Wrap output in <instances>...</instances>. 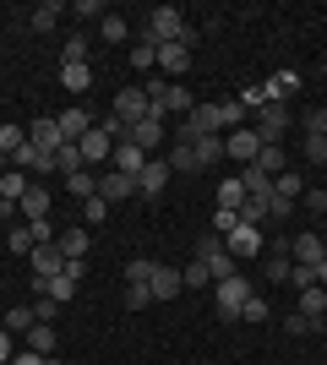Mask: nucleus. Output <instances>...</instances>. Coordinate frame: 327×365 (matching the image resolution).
<instances>
[{
	"label": "nucleus",
	"instance_id": "1",
	"mask_svg": "<svg viewBox=\"0 0 327 365\" xmlns=\"http://www.w3.org/2000/svg\"><path fill=\"white\" fill-rule=\"evenodd\" d=\"M142 38H147L153 49H158V44H197V28L186 22V11H180V6H153V11H147Z\"/></svg>",
	"mask_w": 327,
	"mask_h": 365
},
{
	"label": "nucleus",
	"instance_id": "2",
	"mask_svg": "<svg viewBox=\"0 0 327 365\" xmlns=\"http://www.w3.org/2000/svg\"><path fill=\"white\" fill-rule=\"evenodd\" d=\"M289 125H295V109L289 104H262L256 115H251V131L262 137V148H284Z\"/></svg>",
	"mask_w": 327,
	"mask_h": 365
},
{
	"label": "nucleus",
	"instance_id": "3",
	"mask_svg": "<svg viewBox=\"0 0 327 365\" xmlns=\"http://www.w3.org/2000/svg\"><path fill=\"white\" fill-rule=\"evenodd\" d=\"M251 294H256V289H251V278H240V273H234V278H218V284H213L218 317H224V322H240V311H246Z\"/></svg>",
	"mask_w": 327,
	"mask_h": 365
},
{
	"label": "nucleus",
	"instance_id": "4",
	"mask_svg": "<svg viewBox=\"0 0 327 365\" xmlns=\"http://www.w3.org/2000/svg\"><path fill=\"white\" fill-rule=\"evenodd\" d=\"M224 251H229L234 262H256V257L267 251V235H262L256 224H246V218H240V224L224 235Z\"/></svg>",
	"mask_w": 327,
	"mask_h": 365
},
{
	"label": "nucleus",
	"instance_id": "5",
	"mask_svg": "<svg viewBox=\"0 0 327 365\" xmlns=\"http://www.w3.org/2000/svg\"><path fill=\"white\" fill-rule=\"evenodd\" d=\"M197 262H207L213 284H218V278H234V267H240V262L224 251V235H202V240H197Z\"/></svg>",
	"mask_w": 327,
	"mask_h": 365
},
{
	"label": "nucleus",
	"instance_id": "6",
	"mask_svg": "<svg viewBox=\"0 0 327 365\" xmlns=\"http://www.w3.org/2000/svg\"><path fill=\"white\" fill-rule=\"evenodd\" d=\"M109 115H115L120 125H137V120H147V115H153V98H147L142 88H120V93H115V109H109Z\"/></svg>",
	"mask_w": 327,
	"mask_h": 365
},
{
	"label": "nucleus",
	"instance_id": "7",
	"mask_svg": "<svg viewBox=\"0 0 327 365\" xmlns=\"http://www.w3.org/2000/svg\"><path fill=\"white\" fill-rule=\"evenodd\" d=\"M256 153H262V137H256L251 125H240V131H229V137H224V158H234L240 169L256 164Z\"/></svg>",
	"mask_w": 327,
	"mask_h": 365
},
{
	"label": "nucleus",
	"instance_id": "8",
	"mask_svg": "<svg viewBox=\"0 0 327 365\" xmlns=\"http://www.w3.org/2000/svg\"><path fill=\"white\" fill-rule=\"evenodd\" d=\"M125 142H137L142 153H147V158H158V148H164V115H147V120H137L131 125V131H125Z\"/></svg>",
	"mask_w": 327,
	"mask_h": 365
},
{
	"label": "nucleus",
	"instance_id": "9",
	"mask_svg": "<svg viewBox=\"0 0 327 365\" xmlns=\"http://www.w3.org/2000/svg\"><path fill=\"white\" fill-rule=\"evenodd\" d=\"M327 257V240L322 235H289V262H295V267H316V262Z\"/></svg>",
	"mask_w": 327,
	"mask_h": 365
},
{
	"label": "nucleus",
	"instance_id": "10",
	"mask_svg": "<svg viewBox=\"0 0 327 365\" xmlns=\"http://www.w3.org/2000/svg\"><path fill=\"white\" fill-rule=\"evenodd\" d=\"M98 197L115 207V202H125V197H137V175H120V169H104L98 175Z\"/></svg>",
	"mask_w": 327,
	"mask_h": 365
},
{
	"label": "nucleus",
	"instance_id": "11",
	"mask_svg": "<svg viewBox=\"0 0 327 365\" xmlns=\"http://www.w3.org/2000/svg\"><path fill=\"white\" fill-rule=\"evenodd\" d=\"M82 278H88V262H66V273L49 278V300L71 305V300H77V284H82Z\"/></svg>",
	"mask_w": 327,
	"mask_h": 365
},
{
	"label": "nucleus",
	"instance_id": "12",
	"mask_svg": "<svg viewBox=\"0 0 327 365\" xmlns=\"http://www.w3.org/2000/svg\"><path fill=\"white\" fill-rule=\"evenodd\" d=\"M158 115H164V120H170V115H180V120H186L191 109H197V98H191V88H180V82H164V98H158Z\"/></svg>",
	"mask_w": 327,
	"mask_h": 365
},
{
	"label": "nucleus",
	"instance_id": "13",
	"mask_svg": "<svg viewBox=\"0 0 327 365\" xmlns=\"http://www.w3.org/2000/svg\"><path fill=\"white\" fill-rule=\"evenodd\" d=\"M77 148H82V164H88V169H98V164H109V153H115V137L93 125V131H88V137H82Z\"/></svg>",
	"mask_w": 327,
	"mask_h": 365
},
{
	"label": "nucleus",
	"instance_id": "14",
	"mask_svg": "<svg viewBox=\"0 0 327 365\" xmlns=\"http://www.w3.org/2000/svg\"><path fill=\"white\" fill-rule=\"evenodd\" d=\"M170 185V158H147V169L137 175V197H164Z\"/></svg>",
	"mask_w": 327,
	"mask_h": 365
},
{
	"label": "nucleus",
	"instance_id": "15",
	"mask_svg": "<svg viewBox=\"0 0 327 365\" xmlns=\"http://www.w3.org/2000/svg\"><path fill=\"white\" fill-rule=\"evenodd\" d=\"M55 125H61L66 142H82L88 131H93V115H88L82 104H71V109H61V115H55Z\"/></svg>",
	"mask_w": 327,
	"mask_h": 365
},
{
	"label": "nucleus",
	"instance_id": "16",
	"mask_svg": "<svg viewBox=\"0 0 327 365\" xmlns=\"http://www.w3.org/2000/svg\"><path fill=\"white\" fill-rule=\"evenodd\" d=\"M191 49L197 44H158V71L164 76H186L191 71Z\"/></svg>",
	"mask_w": 327,
	"mask_h": 365
},
{
	"label": "nucleus",
	"instance_id": "17",
	"mask_svg": "<svg viewBox=\"0 0 327 365\" xmlns=\"http://www.w3.org/2000/svg\"><path fill=\"white\" fill-rule=\"evenodd\" d=\"M66 273V257H61V245H33V278H61Z\"/></svg>",
	"mask_w": 327,
	"mask_h": 365
},
{
	"label": "nucleus",
	"instance_id": "18",
	"mask_svg": "<svg viewBox=\"0 0 327 365\" xmlns=\"http://www.w3.org/2000/svg\"><path fill=\"white\" fill-rule=\"evenodd\" d=\"M109 169H120V175H142V169H147V153H142L137 142H115V153H109Z\"/></svg>",
	"mask_w": 327,
	"mask_h": 365
},
{
	"label": "nucleus",
	"instance_id": "19",
	"mask_svg": "<svg viewBox=\"0 0 327 365\" xmlns=\"http://www.w3.org/2000/svg\"><path fill=\"white\" fill-rule=\"evenodd\" d=\"M262 93H267V104H289V98L300 93V71H273L262 82Z\"/></svg>",
	"mask_w": 327,
	"mask_h": 365
},
{
	"label": "nucleus",
	"instance_id": "20",
	"mask_svg": "<svg viewBox=\"0 0 327 365\" xmlns=\"http://www.w3.org/2000/svg\"><path fill=\"white\" fill-rule=\"evenodd\" d=\"M147 289H153V300H180V294H186V284H180V273H175V267H164V262H158L153 267V284H147Z\"/></svg>",
	"mask_w": 327,
	"mask_h": 365
},
{
	"label": "nucleus",
	"instance_id": "21",
	"mask_svg": "<svg viewBox=\"0 0 327 365\" xmlns=\"http://www.w3.org/2000/svg\"><path fill=\"white\" fill-rule=\"evenodd\" d=\"M28 142H33V148H44V153H55V148H61V125H55V115H38V120H33L28 125Z\"/></svg>",
	"mask_w": 327,
	"mask_h": 365
},
{
	"label": "nucleus",
	"instance_id": "22",
	"mask_svg": "<svg viewBox=\"0 0 327 365\" xmlns=\"http://www.w3.org/2000/svg\"><path fill=\"white\" fill-rule=\"evenodd\" d=\"M88 240H93V235H88V229H77V224L55 235V245H61V257H66V262H82V257H88Z\"/></svg>",
	"mask_w": 327,
	"mask_h": 365
},
{
	"label": "nucleus",
	"instance_id": "23",
	"mask_svg": "<svg viewBox=\"0 0 327 365\" xmlns=\"http://www.w3.org/2000/svg\"><path fill=\"white\" fill-rule=\"evenodd\" d=\"M164 158H170V175H197V148H191V142H170V148H164Z\"/></svg>",
	"mask_w": 327,
	"mask_h": 365
},
{
	"label": "nucleus",
	"instance_id": "24",
	"mask_svg": "<svg viewBox=\"0 0 327 365\" xmlns=\"http://www.w3.org/2000/svg\"><path fill=\"white\" fill-rule=\"evenodd\" d=\"M295 311H300V317H311V322H322V317H327V289H322V284L300 289V294H295Z\"/></svg>",
	"mask_w": 327,
	"mask_h": 365
},
{
	"label": "nucleus",
	"instance_id": "25",
	"mask_svg": "<svg viewBox=\"0 0 327 365\" xmlns=\"http://www.w3.org/2000/svg\"><path fill=\"white\" fill-rule=\"evenodd\" d=\"M66 16V6L61 0H44V6H33V16H28V28L33 33H55V22Z\"/></svg>",
	"mask_w": 327,
	"mask_h": 365
},
{
	"label": "nucleus",
	"instance_id": "26",
	"mask_svg": "<svg viewBox=\"0 0 327 365\" xmlns=\"http://www.w3.org/2000/svg\"><path fill=\"white\" fill-rule=\"evenodd\" d=\"M61 88L71 98H82V93L93 88V66H61Z\"/></svg>",
	"mask_w": 327,
	"mask_h": 365
},
{
	"label": "nucleus",
	"instance_id": "27",
	"mask_svg": "<svg viewBox=\"0 0 327 365\" xmlns=\"http://www.w3.org/2000/svg\"><path fill=\"white\" fill-rule=\"evenodd\" d=\"M22 197H28V175H22V169H6V175H0V202L16 207Z\"/></svg>",
	"mask_w": 327,
	"mask_h": 365
},
{
	"label": "nucleus",
	"instance_id": "28",
	"mask_svg": "<svg viewBox=\"0 0 327 365\" xmlns=\"http://www.w3.org/2000/svg\"><path fill=\"white\" fill-rule=\"evenodd\" d=\"M66 191H71L77 202L98 197V169H77V175H66Z\"/></svg>",
	"mask_w": 327,
	"mask_h": 365
},
{
	"label": "nucleus",
	"instance_id": "29",
	"mask_svg": "<svg viewBox=\"0 0 327 365\" xmlns=\"http://www.w3.org/2000/svg\"><path fill=\"white\" fill-rule=\"evenodd\" d=\"M240 185H246V197H273V175H262V169H256V164H246V169H240Z\"/></svg>",
	"mask_w": 327,
	"mask_h": 365
},
{
	"label": "nucleus",
	"instance_id": "30",
	"mask_svg": "<svg viewBox=\"0 0 327 365\" xmlns=\"http://www.w3.org/2000/svg\"><path fill=\"white\" fill-rule=\"evenodd\" d=\"M28 349L38 354V360L55 354V327H49V322H33V327H28Z\"/></svg>",
	"mask_w": 327,
	"mask_h": 365
},
{
	"label": "nucleus",
	"instance_id": "31",
	"mask_svg": "<svg viewBox=\"0 0 327 365\" xmlns=\"http://www.w3.org/2000/svg\"><path fill=\"white\" fill-rule=\"evenodd\" d=\"M273 197H279V202H300V197H306V180H300V169H284L279 180H273Z\"/></svg>",
	"mask_w": 327,
	"mask_h": 365
},
{
	"label": "nucleus",
	"instance_id": "32",
	"mask_svg": "<svg viewBox=\"0 0 327 365\" xmlns=\"http://www.w3.org/2000/svg\"><path fill=\"white\" fill-rule=\"evenodd\" d=\"M16 213H22V224H33V218H49V191H38V185H33L28 197L16 202Z\"/></svg>",
	"mask_w": 327,
	"mask_h": 365
},
{
	"label": "nucleus",
	"instance_id": "33",
	"mask_svg": "<svg viewBox=\"0 0 327 365\" xmlns=\"http://www.w3.org/2000/svg\"><path fill=\"white\" fill-rule=\"evenodd\" d=\"M77 169H88L82 164V148L77 142H61V148H55V175L66 180V175H77Z\"/></svg>",
	"mask_w": 327,
	"mask_h": 365
},
{
	"label": "nucleus",
	"instance_id": "34",
	"mask_svg": "<svg viewBox=\"0 0 327 365\" xmlns=\"http://www.w3.org/2000/svg\"><path fill=\"white\" fill-rule=\"evenodd\" d=\"M218 207H229V213H240V207H246V185H240V175L218 180Z\"/></svg>",
	"mask_w": 327,
	"mask_h": 365
},
{
	"label": "nucleus",
	"instance_id": "35",
	"mask_svg": "<svg viewBox=\"0 0 327 365\" xmlns=\"http://www.w3.org/2000/svg\"><path fill=\"white\" fill-rule=\"evenodd\" d=\"M191 148H197V164H202V169L224 164V137H197Z\"/></svg>",
	"mask_w": 327,
	"mask_h": 365
},
{
	"label": "nucleus",
	"instance_id": "36",
	"mask_svg": "<svg viewBox=\"0 0 327 365\" xmlns=\"http://www.w3.org/2000/svg\"><path fill=\"white\" fill-rule=\"evenodd\" d=\"M0 327H6V333H22L28 338V327H33V305H11V311H6V317H0Z\"/></svg>",
	"mask_w": 327,
	"mask_h": 365
},
{
	"label": "nucleus",
	"instance_id": "37",
	"mask_svg": "<svg viewBox=\"0 0 327 365\" xmlns=\"http://www.w3.org/2000/svg\"><path fill=\"white\" fill-rule=\"evenodd\" d=\"M125 66H131V71H153V66H158V49L147 44V38H137L131 55H125Z\"/></svg>",
	"mask_w": 327,
	"mask_h": 365
},
{
	"label": "nucleus",
	"instance_id": "38",
	"mask_svg": "<svg viewBox=\"0 0 327 365\" xmlns=\"http://www.w3.org/2000/svg\"><path fill=\"white\" fill-rule=\"evenodd\" d=\"M61 66H88V33H71V38H66V49H61Z\"/></svg>",
	"mask_w": 327,
	"mask_h": 365
},
{
	"label": "nucleus",
	"instance_id": "39",
	"mask_svg": "<svg viewBox=\"0 0 327 365\" xmlns=\"http://www.w3.org/2000/svg\"><path fill=\"white\" fill-rule=\"evenodd\" d=\"M256 169H262V175H273V180H279L284 169H289V153H284V148H262V153H256Z\"/></svg>",
	"mask_w": 327,
	"mask_h": 365
},
{
	"label": "nucleus",
	"instance_id": "40",
	"mask_svg": "<svg viewBox=\"0 0 327 365\" xmlns=\"http://www.w3.org/2000/svg\"><path fill=\"white\" fill-rule=\"evenodd\" d=\"M300 137H327V104H311L300 115Z\"/></svg>",
	"mask_w": 327,
	"mask_h": 365
},
{
	"label": "nucleus",
	"instance_id": "41",
	"mask_svg": "<svg viewBox=\"0 0 327 365\" xmlns=\"http://www.w3.org/2000/svg\"><path fill=\"white\" fill-rule=\"evenodd\" d=\"M262 273H267V284H289V273H295V262H289V251H273Z\"/></svg>",
	"mask_w": 327,
	"mask_h": 365
},
{
	"label": "nucleus",
	"instance_id": "42",
	"mask_svg": "<svg viewBox=\"0 0 327 365\" xmlns=\"http://www.w3.org/2000/svg\"><path fill=\"white\" fill-rule=\"evenodd\" d=\"M153 267H158V262L153 257H131V262H125V284H153Z\"/></svg>",
	"mask_w": 327,
	"mask_h": 365
},
{
	"label": "nucleus",
	"instance_id": "43",
	"mask_svg": "<svg viewBox=\"0 0 327 365\" xmlns=\"http://www.w3.org/2000/svg\"><path fill=\"white\" fill-rule=\"evenodd\" d=\"M16 148H28V125H0V153H6V164H11Z\"/></svg>",
	"mask_w": 327,
	"mask_h": 365
},
{
	"label": "nucleus",
	"instance_id": "44",
	"mask_svg": "<svg viewBox=\"0 0 327 365\" xmlns=\"http://www.w3.org/2000/svg\"><path fill=\"white\" fill-rule=\"evenodd\" d=\"M98 38H104V44H125V38H131L125 16H104V22H98Z\"/></svg>",
	"mask_w": 327,
	"mask_h": 365
},
{
	"label": "nucleus",
	"instance_id": "45",
	"mask_svg": "<svg viewBox=\"0 0 327 365\" xmlns=\"http://www.w3.org/2000/svg\"><path fill=\"white\" fill-rule=\"evenodd\" d=\"M104 218H109V202L104 197H88V202H82V224H88V229H98Z\"/></svg>",
	"mask_w": 327,
	"mask_h": 365
},
{
	"label": "nucleus",
	"instance_id": "46",
	"mask_svg": "<svg viewBox=\"0 0 327 365\" xmlns=\"http://www.w3.org/2000/svg\"><path fill=\"white\" fill-rule=\"evenodd\" d=\"M300 158L306 164H327V137H300Z\"/></svg>",
	"mask_w": 327,
	"mask_h": 365
},
{
	"label": "nucleus",
	"instance_id": "47",
	"mask_svg": "<svg viewBox=\"0 0 327 365\" xmlns=\"http://www.w3.org/2000/svg\"><path fill=\"white\" fill-rule=\"evenodd\" d=\"M55 317H61V300H49V294H33V322H49V327H55Z\"/></svg>",
	"mask_w": 327,
	"mask_h": 365
},
{
	"label": "nucleus",
	"instance_id": "48",
	"mask_svg": "<svg viewBox=\"0 0 327 365\" xmlns=\"http://www.w3.org/2000/svg\"><path fill=\"white\" fill-rule=\"evenodd\" d=\"M180 284H186V289H207V284H213V273H207V262H191L186 273H180Z\"/></svg>",
	"mask_w": 327,
	"mask_h": 365
},
{
	"label": "nucleus",
	"instance_id": "49",
	"mask_svg": "<svg viewBox=\"0 0 327 365\" xmlns=\"http://www.w3.org/2000/svg\"><path fill=\"white\" fill-rule=\"evenodd\" d=\"M153 305V289L147 284H125V311H147Z\"/></svg>",
	"mask_w": 327,
	"mask_h": 365
},
{
	"label": "nucleus",
	"instance_id": "50",
	"mask_svg": "<svg viewBox=\"0 0 327 365\" xmlns=\"http://www.w3.org/2000/svg\"><path fill=\"white\" fill-rule=\"evenodd\" d=\"M71 11H77V22H104V16H109V6H104V0H77Z\"/></svg>",
	"mask_w": 327,
	"mask_h": 365
},
{
	"label": "nucleus",
	"instance_id": "51",
	"mask_svg": "<svg viewBox=\"0 0 327 365\" xmlns=\"http://www.w3.org/2000/svg\"><path fill=\"white\" fill-rule=\"evenodd\" d=\"M6 245H11L16 257H33V229H28V224H16L11 235H6Z\"/></svg>",
	"mask_w": 327,
	"mask_h": 365
},
{
	"label": "nucleus",
	"instance_id": "52",
	"mask_svg": "<svg viewBox=\"0 0 327 365\" xmlns=\"http://www.w3.org/2000/svg\"><path fill=\"white\" fill-rule=\"evenodd\" d=\"M267 202H273V197H267ZM267 202H262V197H246V207H240V218L262 229V224H267Z\"/></svg>",
	"mask_w": 327,
	"mask_h": 365
},
{
	"label": "nucleus",
	"instance_id": "53",
	"mask_svg": "<svg viewBox=\"0 0 327 365\" xmlns=\"http://www.w3.org/2000/svg\"><path fill=\"white\" fill-rule=\"evenodd\" d=\"M240 322H267V294H251L246 311H240Z\"/></svg>",
	"mask_w": 327,
	"mask_h": 365
},
{
	"label": "nucleus",
	"instance_id": "54",
	"mask_svg": "<svg viewBox=\"0 0 327 365\" xmlns=\"http://www.w3.org/2000/svg\"><path fill=\"white\" fill-rule=\"evenodd\" d=\"M289 218H295V202H267V224H289Z\"/></svg>",
	"mask_w": 327,
	"mask_h": 365
},
{
	"label": "nucleus",
	"instance_id": "55",
	"mask_svg": "<svg viewBox=\"0 0 327 365\" xmlns=\"http://www.w3.org/2000/svg\"><path fill=\"white\" fill-rule=\"evenodd\" d=\"M300 202H306V213H316V218L327 213V191H316V185H306V197H300Z\"/></svg>",
	"mask_w": 327,
	"mask_h": 365
},
{
	"label": "nucleus",
	"instance_id": "56",
	"mask_svg": "<svg viewBox=\"0 0 327 365\" xmlns=\"http://www.w3.org/2000/svg\"><path fill=\"white\" fill-rule=\"evenodd\" d=\"M234 224H240V213H229V207H213V235H229Z\"/></svg>",
	"mask_w": 327,
	"mask_h": 365
},
{
	"label": "nucleus",
	"instance_id": "57",
	"mask_svg": "<svg viewBox=\"0 0 327 365\" xmlns=\"http://www.w3.org/2000/svg\"><path fill=\"white\" fill-rule=\"evenodd\" d=\"M284 327H289V333H295V338H306V333H316V327H322V322H311V317H300V311H295V317L284 322Z\"/></svg>",
	"mask_w": 327,
	"mask_h": 365
},
{
	"label": "nucleus",
	"instance_id": "58",
	"mask_svg": "<svg viewBox=\"0 0 327 365\" xmlns=\"http://www.w3.org/2000/svg\"><path fill=\"white\" fill-rule=\"evenodd\" d=\"M240 104H246V115H256V109L267 104V93L262 88H246V93H240Z\"/></svg>",
	"mask_w": 327,
	"mask_h": 365
},
{
	"label": "nucleus",
	"instance_id": "59",
	"mask_svg": "<svg viewBox=\"0 0 327 365\" xmlns=\"http://www.w3.org/2000/svg\"><path fill=\"white\" fill-rule=\"evenodd\" d=\"M6 365H44V360H38V354H33V349H16L11 360H6Z\"/></svg>",
	"mask_w": 327,
	"mask_h": 365
},
{
	"label": "nucleus",
	"instance_id": "60",
	"mask_svg": "<svg viewBox=\"0 0 327 365\" xmlns=\"http://www.w3.org/2000/svg\"><path fill=\"white\" fill-rule=\"evenodd\" d=\"M11 354H16V344H11V333H6V327H0V365L11 360Z\"/></svg>",
	"mask_w": 327,
	"mask_h": 365
},
{
	"label": "nucleus",
	"instance_id": "61",
	"mask_svg": "<svg viewBox=\"0 0 327 365\" xmlns=\"http://www.w3.org/2000/svg\"><path fill=\"white\" fill-rule=\"evenodd\" d=\"M311 273H316V284H322V289H327V257H322V262H316Z\"/></svg>",
	"mask_w": 327,
	"mask_h": 365
},
{
	"label": "nucleus",
	"instance_id": "62",
	"mask_svg": "<svg viewBox=\"0 0 327 365\" xmlns=\"http://www.w3.org/2000/svg\"><path fill=\"white\" fill-rule=\"evenodd\" d=\"M6 169H11V164H6V153H0V175H6Z\"/></svg>",
	"mask_w": 327,
	"mask_h": 365
},
{
	"label": "nucleus",
	"instance_id": "63",
	"mask_svg": "<svg viewBox=\"0 0 327 365\" xmlns=\"http://www.w3.org/2000/svg\"><path fill=\"white\" fill-rule=\"evenodd\" d=\"M44 365H61V360H55V354H49V360H44Z\"/></svg>",
	"mask_w": 327,
	"mask_h": 365
}]
</instances>
